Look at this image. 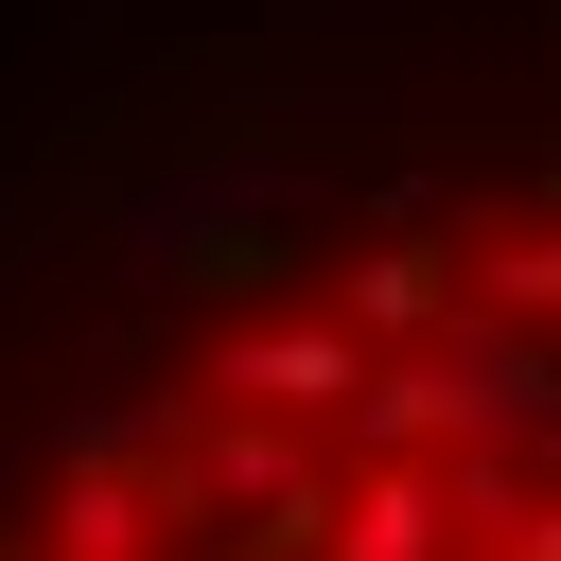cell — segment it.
Segmentation results:
<instances>
[{"label":"cell","instance_id":"8992f818","mask_svg":"<svg viewBox=\"0 0 561 561\" xmlns=\"http://www.w3.org/2000/svg\"><path fill=\"white\" fill-rule=\"evenodd\" d=\"M473 316H526V333L561 316V193H543L526 228H491V245H473Z\"/></svg>","mask_w":561,"mask_h":561},{"label":"cell","instance_id":"6da1fadb","mask_svg":"<svg viewBox=\"0 0 561 561\" xmlns=\"http://www.w3.org/2000/svg\"><path fill=\"white\" fill-rule=\"evenodd\" d=\"M158 280L210 298V316H245V298H316V245H298L280 193H175L158 210Z\"/></svg>","mask_w":561,"mask_h":561},{"label":"cell","instance_id":"52a82bcc","mask_svg":"<svg viewBox=\"0 0 561 561\" xmlns=\"http://www.w3.org/2000/svg\"><path fill=\"white\" fill-rule=\"evenodd\" d=\"M333 543V473H298V491H263L245 526H228V561H316Z\"/></svg>","mask_w":561,"mask_h":561},{"label":"cell","instance_id":"7a4b0ae2","mask_svg":"<svg viewBox=\"0 0 561 561\" xmlns=\"http://www.w3.org/2000/svg\"><path fill=\"white\" fill-rule=\"evenodd\" d=\"M210 386H228V403H280V421L333 438V403L368 386V333H351L333 298H245V316L210 333Z\"/></svg>","mask_w":561,"mask_h":561},{"label":"cell","instance_id":"3957f363","mask_svg":"<svg viewBox=\"0 0 561 561\" xmlns=\"http://www.w3.org/2000/svg\"><path fill=\"white\" fill-rule=\"evenodd\" d=\"M456 298H473V245H456V228H368V245L333 263V316H351L368 351H421Z\"/></svg>","mask_w":561,"mask_h":561},{"label":"cell","instance_id":"277c9868","mask_svg":"<svg viewBox=\"0 0 561 561\" xmlns=\"http://www.w3.org/2000/svg\"><path fill=\"white\" fill-rule=\"evenodd\" d=\"M316 561H456L438 456H351V473H333V543H316Z\"/></svg>","mask_w":561,"mask_h":561},{"label":"cell","instance_id":"5b68a950","mask_svg":"<svg viewBox=\"0 0 561 561\" xmlns=\"http://www.w3.org/2000/svg\"><path fill=\"white\" fill-rule=\"evenodd\" d=\"M35 561H158V491H140V456H53V491H35Z\"/></svg>","mask_w":561,"mask_h":561},{"label":"cell","instance_id":"ba28073f","mask_svg":"<svg viewBox=\"0 0 561 561\" xmlns=\"http://www.w3.org/2000/svg\"><path fill=\"white\" fill-rule=\"evenodd\" d=\"M473 561H561V508H543V491H526V508H508V526H491V543H473Z\"/></svg>","mask_w":561,"mask_h":561}]
</instances>
